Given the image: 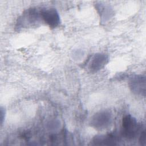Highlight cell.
Returning a JSON list of instances; mask_svg holds the SVG:
<instances>
[{
    "instance_id": "cell-1",
    "label": "cell",
    "mask_w": 146,
    "mask_h": 146,
    "mask_svg": "<svg viewBox=\"0 0 146 146\" xmlns=\"http://www.w3.org/2000/svg\"><path fill=\"white\" fill-rule=\"evenodd\" d=\"M121 127L123 136L128 139L135 138L140 128L136 119L131 115H127L123 118Z\"/></svg>"
},
{
    "instance_id": "cell-2",
    "label": "cell",
    "mask_w": 146,
    "mask_h": 146,
    "mask_svg": "<svg viewBox=\"0 0 146 146\" xmlns=\"http://www.w3.org/2000/svg\"><path fill=\"white\" fill-rule=\"evenodd\" d=\"M112 122V114L108 110H103L96 113L90 120V125L94 128L102 130L107 128Z\"/></svg>"
},
{
    "instance_id": "cell-3",
    "label": "cell",
    "mask_w": 146,
    "mask_h": 146,
    "mask_svg": "<svg viewBox=\"0 0 146 146\" xmlns=\"http://www.w3.org/2000/svg\"><path fill=\"white\" fill-rule=\"evenodd\" d=\"M42 20L40 10L35 8H30L26 10L18 19V24L22 27L35 25Z\"/></svg>"
},
{
    "instance_id": "cell-4",
    "label": "cell",
    "mask_w": 146,
    "mask_h": 146,
    "mask_svg": "<svg viewBox=\"0 0 146 146\" xmlns=\"http://www.w3.org/2000/svg\"><path fill=\"white\" fill-rule=\"evenodd\" d=\"M128 85L131 91L140 96L145 95V76L143 75H133L129 79Z\"/></svg>"
},
{
    "instance_id": "cell-5",
    "label": "cell",
    "mask_w": 146,
    "mask_h": 146,
    "mask_svg": "<svg viewBox=\"0 0 146 146\" xmlns=\"http://www.w3.org/2000/svg\"><path fill=\"white\" fill-rule=\"evenodd\" d=\"M42 20L50 28L56 27L60 23V17L54 8L42 9L40 10Z\"/></svg>"
},
{
    "instance_id": "cell-6",
    "label": "cell",
    "mask_w": 146,
    "mask_h": 146,
    "mask_svg": "<svg viewBox=\"0 0 146 146\" xmlns=\"http://www.w3.org/2000/svg\"><path fill=\"white\" fill-rule=\"evenodd\" d=\"M108 55L105 54L97 53L91 57L88 64V69L91 72H96L103 68L108 62Z\"/></svg>"
},
{
    "instance_id": "cell-7",
    "label": "cell",
    "mask_w": 146,
    "mask_h": 146,
    "mask_svg": "<svg viewBox=\"0 0 146 146\" xmlns=\"http://www.w3.org/2000/svg\"><path fill=\"white\" fill-rule=\"evenodd\" d=\"M118 140L119 138L116 134L109 133L96 136L93 141L96 145H115Z\"/></svg>"
},
{
    "instance_id": "cell-8",
    "label": "cell",
    "mask_w": 146,
    "mask_h": 146,
    "mask_svg": "<svg viewBox=\"0 0 146 146\" xmlns=\"http://www.w3.org/2000/svg\"><path fill=\"white\" fill-rule=\"evenodd\" d=\"M145 141H146V132H145V130L144 129L141 132L140 136L139 137V142L141 145H145Z\"/></svg>"
},
{
    "instance_id": "cell-9",
    "label": "cell",
    "mask_w": 146,
    "mask_h": 146,
    "mask_svg": "<svg viewBox=\"0 0 146 146\" xmlns=\"http://www.w3.org/2000/svg\"><path fill=\"white\" fill-rule=\"evenodd\" d=\"M5 118V110L2 107H1V125L3 124V123L4 122Z\"/></svg>"
}]
</instances>
